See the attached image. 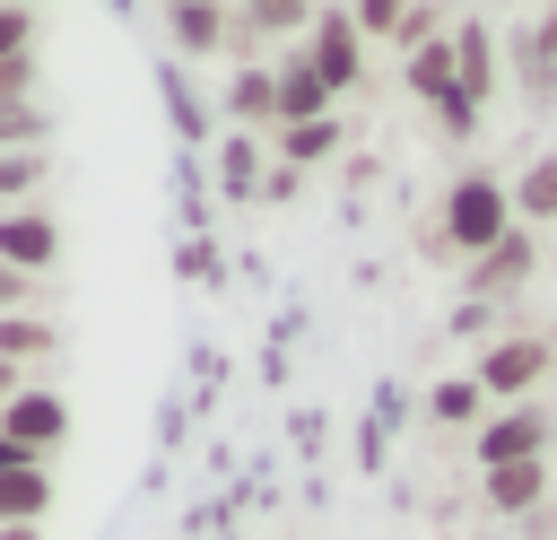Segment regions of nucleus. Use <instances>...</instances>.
<instances>
[{
    "label": "nucleus",
    "instance_id": "18",
    "mask_svg": "<svg viewBox=\"0 0 557 540\" xmlns=\"http://www.w3.org/2000/svg\"><path fill=\"white\" fill-rule=\"evenodd\" d=\"M313 9H322V0H235V26H252V35L270 44V35H305Z\"/></svg>",
    "mask_w": 557,
    "mask_h": 540
},
{
    "label": "nucleus",
    "instance_id": "17",
    "mask_svg": "<svg viewBox=\"0 0 557 540\" xmlns=\"http://www.w3.org/2000/svg\"><path fill=\"white\" fill-rule=\"evenodd\" d=\"M52 514V470L26 462V470H0V523H44Z\"/></svg>",
    "mask_w": 557,
    "mask_h": 540
},
{
    "label": "nucleus",
    "instance_id": "34",
    "mask_svg": "<svg viewBox=\"0 0 557 540\" xmlns=\"http://www.w3.org/2000/svg\"><path fill=\"white\" fill-rule=\"evenodd\" d=\"M540 96H548V105H557V70H548V78H540Z\"/></svg>",
    "mask_w": 557,
    "mask_h": 540
},
{
    "label": "nucleus",
    "instance_id": "28",
    "mask_svg": "<svg viewBox=\"0 0 557 540\" xmlns=\"http://www.w3.org/2000/svg\"><path fill=\"white\" fill-rule=\"evenodd\" d=\"M35 78H44V70H35V52H17V61H0V96H35Z\"/></svg>",
    "mask_w": 557,
    "mask_h": 540
},
{
    "label": "nucleus",
    "instance_id": "15",
    "mask_svg": "<svg viewBox=\"0 0 557 540\" xmlns=\"http://www.w3.org/2000/svg\"><path fill=\"white\" fill-rule=\"evenodd\" d=\"M505 192H513V226H548L557 218V148H540Z\"/></svg>",
    "mask_w": 557,
    "mask_h": 540
},
{
    "label": "nucleus",
    "instance_id": "31",
    "mask_svg": "<svg viewBox=\"0 0 557 540\" xmlns=\"http://www.w3.org/2000/svg\"><path fill=\"white\" fill-rule=\"evenodd\" d=\"M17 392H26V366H9V357H0V409H9Z\"/></svg>",
    "mask_w": 557,
    "mask_h": 540
},
{
    "label": "nucleus",
    "instance_id": "6",
    "mask_svg": "<svg viewBox=\"0 0 557 540\" xmlns=\"http://www.w3.org/2000/svg\"><path fill=\"white\" fill-rule=\"evenodd\" d=\"M226 35H235V9H226V0H165V44H174V61H218Z\"/></svg>",
    "mask_w": 557,
    "mask_h": 540
},
{
    "label": "nucleus",
    "instance_id": "22",
    "mask_svg": "<svg viewBox=\"0 0 557 540\" xmlns=\"http://www.w3.org/2000/svg\"><path fill=\"white\" fill-rule=\"evenodd\" d=\"M513 52H522V78H548V70H557V0H548V9H531V26H522V44H513Z\"/></svg>",
    "mask_w": 557,
    "mask_h": 540
},
{
    "label": "nucleus",
    "instance_id": "10",
    "mask_svg": "<svg viewBox=\"0 0 557 540\" xmlns=\"http://www.w3.org/2000/svg\"><path fill=\"white\" fill-rule=\"evenodd\" d=\"M496 70H505V52H496L487 17H461V26H453V78H461V96L487 105V96H496Z\"/></svg>",
    "mask_w": 557,
    "mask_h": 540
},
{
    "label": "nucleus",
    "instance_id": "5",
    "mask_svg": "<svg viewBox=\"0 0 557 540\" xmlns=\"http://www.w3.org/2000/svg\"><path fill=\"white\" fill-rule=\"evenodd\" d=\"M0 435H9V444H26L35 462H44V453H61V444H70V392L26 383V392L0 409Z\"/></svg>",
    "mask_w": 557,
    "mask_h": 540
},
{
    "label": "nucleus",
    "instance_id": "3",
    "mask_svg": "<svg viewBox=\"0 0 557 540\" xmlns=\"http://www.w3.org/2000/svg\"><path fill=\"white\" fill-rule=\"evenodd\" d=\"M548 444H557V418H548L540 401H505V409H487V418H479V470L548 462Z\"/></svg>",
    "mask_w": 557,
    "mask_h": 540
},
{
    "label": "nucleus",
    "instance_id": "26",
    "mask_svg": "<svg viewBox=\"0 0 557 540\" xmlns=\"http://www.w3.org/2000/svg\"><path fill=\"white\" fill-rule=\"evenodd\" d=\"M418 0H348V17H357V35H400V17H409Z\"/></svg>",
    "mask_w": 557,
    "mask_h": 540
},
{
    "label": "nucleus",
    "instance_id": "1",
    "mask_svg": "<svg viewBox=\"0 0 557 540\" xmlns=\"http://www.w3.org/2000/svg\"><path fill=\"white\" fill-rule=\"evenodd\" d=\"M435 235H444V253H453V261H479L487 244H505V235H513V192H505L487 165H461V174H453V192H444V209H435Z\"/></svg>",
    "mask_w": 557,
    "mask_h": 540
},
{
    "label": "nucleus",
    "instance_id": "9",
    "mask_svg": "<svg viewBox=\"0 0 557 540\" xmlns=\"http://www.w3.org/2000/svg\"><path fill=\"white\" fill-rule=\"evenodd\" d=\"M218 105H226L235 131H278V70H270V61H235Z\"/></svg>",
    "mask_w": 557,
    "mask_h": 540
},
{
    "label": "nucleus",
    "instance_id": "7",
    "mask_svg": "<svg viewBox=\"0 0 557 540\" xmlns=\"http://www.w3.org/2000/svg\"><path fill=\"white\" fill-rule=\"evenodd\" d=\"M531 261H540V235H531V226H513L505 244H487L479 261H461V287H470L479 305H496V296H513V287L531 279Z\"/></svg>",
    "mask_w": 557,
    "mask_h": 540
},
{
    "label": "nucleus",
    "instance_id": "25",
    "mask_svg": "<svg viewBox=\"0 0 557 540\" xmlns=\"http://www.w3.org/2000/svg\"><path fill=\"white\" fill-rule=\"evenodd\" d=\"M174 270H183L191 287H218V279H226V261H218V244H209V235H183V253H174Z\"/></svg>",
    "mask_w": 557,
    "mask_h": 540
},
{
    "label": "nucleus",
    "instance_id": "19",
    "mask_svg": "<svg viewBox=\"0 0 557 540\" xmlns=\"http://www.w3.org/2000/svg\"><path fill=\"white\" fill-rule=\"evenodd\" d=\"M52 340H61V331H52L44 314H0V357H9V366H35V357H52Z\"/></svg>",
    "mask_w": 557,
    "mask_h": 540
},
{
    "label": "nucleus",
    "instance_id": "13",
    "mask_svg": "<svg viewBox=\"0 0 557 540\" xmlns=\"http://www.w3.org/2000/svg\"><path fill=\"white\" fill-rule=\"evenodd\" d=\"M261 174H270V139H261V131H226V139H218V192H226V200H252Z\"/></svg>",
    "mask_w": 557,
    "mask_h": 540
},
{
    "label": "nucleus",
    "instance_id": "20",
    "mask_svg": "<svg viewBox=\"0 0 557 540\" xmlns=\"http://www.w3.org/2000/svg\"><path fill=\"white\" fill-rule=\"evenodd\" d=\"M52 131V105L44 96H0V148H35Z\"/></svg>",
    "mask_w": 557,
    "mask_h": 540
},
{
    "label": "nucleus",
    "instance_id": "8",
    "mask_svg": "<svg viewBox=\"0 0 557 540\" xmlns=\"http://www.w3.org/2000/svg\"><path fill=\"white\" fill-rule=\"evenodd\" d=\"M0 261L9 270H26V279H44L52 261H61V218L52 209H0Z\"/></svg>",
    "mask_w": 557,
    "mask_h": 540
},
{
    "label": "nucleus",
    "instance_id": "24",
    "mask_svg": "<svg viewBox=\"0 0 557 540\" xmlns=\"http://www.w3.org/2000/svg\"><path fill=\"white\" fill-rule=\"evenodd\" d=\"M35 183H44V148H0V209H26Z\"/></svg>",
    "mask_w": 557,
    "mask_h": 540
},
{
    "label": "nucleus",
    "instance_id": "14",
    "mask_svg": "<svg viewBox=\"0 0 557 540\" xmlns=\"http://www.w3.org/2000/svg\"><path fill=\"white\" fill-rule=\"evenodd\" d=\"M339 139H348V122H339V113H322V122H287V131H270V157L305 174V165H322Z\"/></svg>",
    "mask_w": 557,
    "mask_h": 540
},
{
    "label": "nucleus",
    "instance_id": "16",
    "mask_svg": "<svg viewBox=\"0 0 557 540\" xmlns=\"http://www.w3.org/2000/svg\"><path fill=\"white\" fill-rule=\"evenodd\" d=\"M400 78H409V96L418 105H444L461 78H453V35H435V44H418V52H400Z\"/></svg>",
    "mask_w": 557,
    "mask_h": 540
},
{
    "label": "nucleus",
    "instance_id": "11",
    "mask_svg": "<svg viewBox=\"0 0 557 540\" xmlns=\"http://www.w3.org/2000/svg\"><path fill=\"white\" fill-rule=\"evenodd\" d=\"M270 70H278V131H287V122H322V113H339V96L322 87V70H313L305 52H278Z\"/></svg>",
    "mask_w": 557,
    "mask_h": 540
},
{
    "label": "nucleus",
    "instance_id": "32",
    "mask_svg": "<svg viewBox=\"0 0 557 540\" xmlns=\"http://www.w3.org/2000/svg\"><path fill=\"white\" fill-rule=\"evenodd\" d=\"M26 462H35V453H26V444H9V435H0V470H26Z\"/></svg>",
    "mask_w": 557,
    "mask_h": 540
},
{
    "label": "nucleus",
    "instance_id": "30",
    "mask_svg": "<svg viewBox=\"0 0 557 540\" xmlns=\"http://www.w3.org/2000/svg\"><path fill=\"white\" fill-rule=\"evenodd\" d=\"M296 183H305V174H296V165H278V157H270V174H261V200H296Z\"/></svg>",
    "mask_w": 557,
    "mask_h": 540
},
{
    "label": "nucleus",
    "instance_id": "4",
    "mask_svg": "<svg viewBox=\"0 0 557 540\" xmlns=\"http://www.w3.org/2000/svg\"><path fill=\"white\" fill-rule=\"evenodd\" d=\"M313 70H322V87L331 96H348L357 78H366V35H357V17L348 9H313V26H305V44H296Z\"/></svg>",
    "mask_w": 557,
    "mask_h": 540
},
{
    "label": "nucleus",
    "instance_id": "27",
    "mask_svg": "<svg viewBox=\"0 0 557 540\" xmlns=\"http://www.w3.org/2000/svg\"><path fill=\"white\" fill-rule=\"evenodd\" d=\"M17 52H35V9L0 0V61H17Z\"/></svg>",
    "mask_w": 557,
    "mask_h": 540
},
{
    "label": "nucleus",
    "instance_id": "23",
    "mask_svg": "<svg viewBox=\"0 0 557 540\" xmlns=\"http://www.w3.org/2000/svg\"><path fill=\"white\" fill-rule=\"evenodd\" d=\"M165 113H174V131H183V139H209V105H200V87L183 78V61L165 70Z\"/></svg>",
    "mask_w": 557,
    "mask_h": 540
},
{
    "label": "nucleus",
    "instance_id": "12",
    "mask_svg": "<svg viewBox=\"0 0 557 540\" xmlns=\"http://www.w3.org/2000/svg\"><path fill=\"white\" fill-rule=\"evenodd\" d=\"M479 496H487V514L522 523V514H540V505H548V462H505V470H479Z\"/></svg>",
    "mask_w": 557,
    "mask_h": 540
},
{
    "label": "nucleus",
    "instance_id": "33",
    "mask_svg": "<svg viewBox=\"0 0 557 540\" xmlns=\"http://www.w3.org/2000/svg\"><path fill=\"white\" fill-rule=\"evenodd\" d=\"M0 540H44V523H0Z\"/></svg>",
    "mask_w": 557,
    "mask_h": 540
},
{
    "label": "nucleus",
    "instance_id": "29",
    "mask_svg": "<svg viewBox=\"0 0 557 540\" xmlns=\"http://www.w3.org/2000/svg\"><path fill=\"white\" fill-rule=\"evenodd\" d=\"M26 296H35V279H26V270H9V261H0V314H26Z\"/></svg>",
    "mask_w": 557,
    "mask_h": 540
},
{
    "label": "nucleus",
    "instance_id": "2",
    "mask_svg": "<svg viewBox=\"0 0 557 540\" xmlns=\"http://www.w3.org/2000/svg\"><path fill=\"white\" fill-rule=\"evenodd\" d=\"M548 366H557V340L505 331V340H487V348L470 357V383L487 392V409H505V401H531V392L548 383Z\"/></svg>",
    "mask_w": 557,
    "mask_h": 540
},
{
    "label": "nucleus",
    "instance_id": "21",
    "mask_svg": "<svg viewBox=\"0 0 557 540\" xmlns=\"http://www.w3.org/2000/svg\"><path fill=\"white\" fill-rule=\"evenodd\" d=\"M426 409H435L444 427H479V418H487V392H479L470 375H453V383H435V392H426Z\"/></svg>",
    "mask_w": 557,
    "mask_h": 540
}]
</instances>
